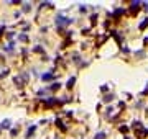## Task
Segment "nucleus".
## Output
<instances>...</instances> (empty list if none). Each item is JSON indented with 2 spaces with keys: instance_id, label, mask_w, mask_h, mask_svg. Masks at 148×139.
Wrapping results in <instances>:
<instances>
[{
  "instance_id": "obj_1",
  "label": "nucleus",
  "mask_w": 148,
  "mask_h": 139,
  "mask_svg": "<svg viewBox=\"0 0 148 139\" xmlns=\"http://www.w3.org/2000/svg\"><path fill=\"white\" fill-rule=\"evenodd\" d=\"M51 77H53L51 74H45V75H43V79H45V80H49V79H51Z\"/></svg>"
},
{
  "instance_id": "obj_2",
  "label": "nucleus",
  "mask_w": 148,
  "mask_h": 139,
  "mask_svg": "<svg viewBox=\"0 0 148 139\" xmlns=\"http://www.w3.org/2000/svg\"><path fill=\"white\" fill-rule=\"evenodd\" d=\"M104 137H105L104 133H100V134H97V136H96V139H104Z\"/></svg>"
}]
</instances>
